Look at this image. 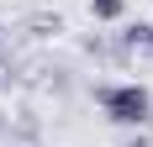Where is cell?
Wrapping results in <instances>:
<instances>
[{"label":"cell","mask_w":153,"mask_h":147,"mask_svg":"<svg viewBox=\"0 0 153 147\" xmlns=\"http://www.w3.org/2000/svg\"><path fill=\"white\" fill-rule=\"evenodd\" d=\"M95 105L116 126H148L153 121V95L143 84H95Z\"/></svg>","instance_id":"1"},{"label":"cell","mask_w":153,"mask_h":147,"mask_svg":"<svg viewBox=\"0 0 153 147\" xmlns=\"http://www.w3.org/2000/svg\"><path fill=\"white\" fill-rule=\"evenodd\" d=\"M122 11H127L122 0H90V16H95V21H116Z\"/></svg>","instance_id":"2"},{"label":"cell","mask_w":153,"mask_h":147,"mask_svg":"<svg viewBox=\"0 0 153 147\" xmlns=\"http://www.w3.org/2000/svg\"><path fill=\"white\" fill-rule=\"evenodd\" d=\"M127 147H148V142H143V137H137V142H127Z\"/></svg>","instance_id":"3"},{"label":"cell","mask_w":153,"mask_h":147,"mask_svg":"<svg viewBox=\"0 0 153 147\" xmlns=\"http://www.w3.org/2000/svg\"><path fill=\"white\" fill-rule=\"evenodd\" d=\"M148 53H153V32H148Z\"/></svg>","instance_id":"4"},{"label":"cell","mask_w":153,"mask_h":147,"mask_svg":"<svg viewBox=\"0 0 153 147\" xmlns=\"http://www.w3.org/2000/svg\"><path fill=\"white\" fill-rule=\"evenodd\" d=\"M0 74H5V63H0Z\"/></svg>","instance_id":"5"}]
</instances>
